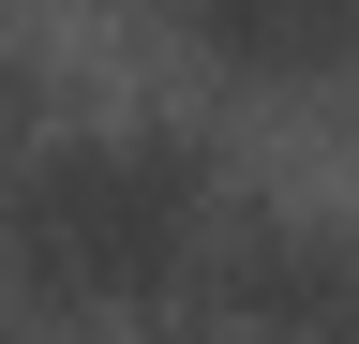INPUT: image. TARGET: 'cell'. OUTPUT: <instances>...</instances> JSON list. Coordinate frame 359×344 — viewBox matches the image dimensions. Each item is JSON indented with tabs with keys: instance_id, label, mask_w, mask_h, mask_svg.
I'll return each instance as SVG.
<instances>
[{
	"instance_id": "6da1fadb",
	"label": "cell",
	"mask_w": 359,
	"mask_h": 344,
	"mask_svg": "<svg viewBox=\"0 0 359 344\" xmlns=\"http://www.w3.org/2000/svg\"><path fill=\"white\" fill-rule=\"evenodd\" d=\"M210 225H224V180L180 135H75L0 180V270L30 315H165L195 299Z\"/></svg>"
},
{
	"instance_id": "7a4b0ae2",
	"label": "cell",
	"mask_w": 359,
	"mask_h": 344,
	"mask_svg": "<svg viewBox=\"0 0 359 344\" xmlns=\"http://www.w3.org/2000/svg\"><path fill=\"white\" fill-rule=\"evenodd\" d=\"M165 15L224 75H269V90H314V75L359 60V0H165Z\"/></svg>"
},
{
	"instance_id": "3957f363",
	"label": "cell",
	"mask_w": 359,
	"mask_h": 344,
	"mask_svg": "<svg viewBox=\"0 0 359 344\" xmlns=\"http://www.w3.org/2000/svg\"><path fill=\"white\" fill-rule=\"evenodd\" d=\"M15 105H30V75H15V60H0V135H15Z\"/></svg>"
}]
</instances>
